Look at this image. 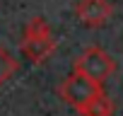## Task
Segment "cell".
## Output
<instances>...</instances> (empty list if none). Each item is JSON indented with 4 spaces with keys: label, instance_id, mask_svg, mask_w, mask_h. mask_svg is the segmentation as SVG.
Returning <instances> with one entry per match:
<instances>
[{
    "label": "cell",
    "instance_id": "3",
    "mask_svg": "<svg viewBox=\"0 0 123 116\" xmlns=\"http://www.w3.org/2000/svg\"><path fill=\"white\" fill-rule=\"evenodd\" d=\"M113 68H116L113 58L104 48H99V46H87L75 58V65H73V70H77V73H82V75H87L92 80H99V82L109 80V75L113 73Z\"/></svg>",
    "mask_w": 123,
    "mask_h": 116
},
{
    "label": "cell",
    "instance_id": "2",
    "mask_svg": "<svg viewBox=\"0 0 123 116\" xmlns=\"http://www.w3.org/2000/svg\"><path fill=\"white\" fill-rule=\"evenodd\" d=\"M101 92H104V82L92 80V77H87V75H82L77 70H73L63 82H60V87H58L60 99H63L68 106H73L75 111H80L87 102H92Z\"/></svg>",
    "mask_w": 123,
    "mask_h": 116
},
{
    "label": "cell",
    "instance_id": "1",
    "mask_svg": "<svg viewBox=\"0 0 123 116\" xmlns=\"http://www.w3.org/2000/svg\"><path fill=\"white\" fill-rule=\"evenodd\" d=\"M55 51V39L51 32V24L43 17H31L22 34V53L31 63H43Z\"/></svg>",
    "mask_w": 123,
    "mask_h": 116
},
{
    "label": "cell",
    "instance_id": "5",
    "mask_svg": "<svg viewBox=\"0 0 123 116\" xmlns=\"http://www.w3.org/2000/svg\"><path fill=\"white\" fill-rule=\"evenodd\" d=\"M77 114L80 116H113V102L106 97V92H101L99 97H94L92 102H87Z\"/></svg>",
    "mask_w": 123,
    "mask_h": 116
},
{
    "label": "cell",
    "instance_id": "6",
    "mask_svg": "<svg viewBox=\"0 0 123 116\" xmlns=\"http://www.w3.org/2000/svg\"><path fill=\"white\" fill-rule=\"evenodd\" d=\"M17 73V61L12 58V53L0 44V90H3V85Z\"/></svg>",
    "mask_w": 123,
    "mask_h": 116
},
{
    "label": "cell",
    "instance_id": "4",
    "mask_svg": "<svg viewBox=\"0 0 123 116\" xmlns=\"http://www.w3.org/2000/svg\"><path fill=\"white\" fill-rule=\"evenodd\" d=\"M111 15H113L111 0H77L75 5V17L89 29L104 27L111 19Z\"/></svg>",
    "mask_w": 123,
    "mask_h": 116
}]
</instances>
